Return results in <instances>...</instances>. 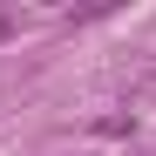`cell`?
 I'll return each mask as SVG.
<instances>
[{"label": "cell", "mask_w": 156, "mask_h": 156, "mask_svg": "<svg viewBox=\"0 0 156 156\" xmlns=\"http://www.w3.org/2000/svg\"><path fill=\"white\" fill-rule=\"evenodd\" d=\"M7 34H14V20H7V14H0V41H7Z\"/></svg>", "instance_id": "obj_1"}]
</instances>
